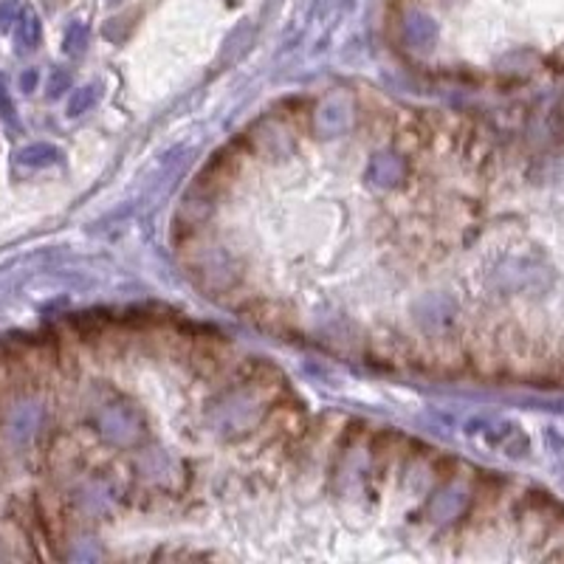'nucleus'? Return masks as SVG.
Returning a JSON list of instances; mask_svg holds the SVG:
<instances>
[{
	"label": "nucleus",
	"mask_w": 564,
	"mask_h": 564,
	"mask_svg": "<svg viewBox=\"0 0 564 564\" xmlns=\"http://www.w3.org/2000/svg\"><path fill=\"white\" fill-rule=\"evenodd\" d=\"M56 155H60V152H56L54 147H48V144H31V147H26L21 152V161L31 164V167H43V164L56 161Z\"/></svg>",
	"instance_id": "obj_1"
},
{
	"label": "nucleus",
	"mask_w": 564,
	"mask_h": 564,
	"mask_svg": "<svg viewBox=\"0 0 564 564\" xmlns=\"http://www.w3.org/2000/svg\"><path fill=\"white\" fill-rule=\"evenodd\" d=\"M37 40H40V23H37V17H34V14H26V23H23V29H21V43L31 48Z\"/></svg>",
	"instance_id": "obj_2"
},
{
	"label": "nucleus",
	"mask_w": 564,
	"mask_h": 564,
	"mask_svg": "<svg viewBox=\"0 0 564 564\" xmlns=\"http://www.w3.org/2000/svg\"><path fill=\"white\" fill-rule=\"evenodd\" d=\"M91 102H93V88L76 91V93L71 96V102H68V113H71V116H80Z\"/></svg>",
	"instance_id": "obj_3"
},
{
	"label": "nucleus",
	"mask_w": 564,
	"mask_h": 564,
	"mask_svg": "<svg viewBox=\"0 0 564 564\" xmlns=\"http://www.w3.org/2000/svg\"><path fill=\"white\" fill-rule=\"evenodd\" d=\"M85 37H88V29L85 26H71L68 29V37H65V51H82L85 46Z\"/></svg>",
	"instance_id": "obj_4"
},
{
	"label": "nucleus",
	"mask_w": 564,
	"mask_h": 564,
	"mask_svg": "<svg viewBox=\"0 0 564 564\" xmlns=\"http://www.w3.org/2000/svg\"><path fill=\"white\" fill-rule=\"evenodd\" d=\"M0 116H6L9 122H14V105H12V96H9L4 76H0Z\"/></svg>",
	"instance_id": "obj_5"
},
{
	"label": "nucleus",
	"mask_w": 564,
	"mask_h": 564,
	"mask_svg": "<svg viewBox=\"0 0 564 564\" xmlns=\"http://www.w3.org/2000/svg\"><path fill=\"white\" fill-rule=\"evenodd\" d=\"M14 14H17V4L14 0H6V4L0 6V29H6L14 21Z\"/></svg>",
	"instance_id": "obj_6"
},
{
	"label": "nucleus",
	"mask_w": 564,
	"mask_h": 564,
	"mask_svg": "<svg viewBox=\"0 0 564 564\" xmlns=\"http://www.w3.org/2000/svg\"><path fill=\"white\" fill-rule=\"evenodd\" d=\"M65 88H68V76H65L63 71H56V74H54V80H51V96L63 93Z\"/></svg>",
	"instance_id": "obj_7"
},
{
	"label": "nucleus",
	"mask_w": 564,
	"mask_h": 564,
	"mask_svg": "<svg viewBox=\"0 0 564 564\" xmlns=\"http://www.w3.org/2000/svg\"><path fill=\"white\" fill-rule=\"evenodd\" d=\"M21 82H23V88H26V91H31V88H34V82H37V74H34V71H29Z\"/></svg>",
	"instance_id": "obj_8"
}]
</instances>
